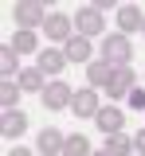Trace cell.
<instances>
[{
    "instance_id": "16",
    "label": "cell",
    "mask_w": 145,
    "mask_h": 156,
    "mask_svg": "<svg viewBox=\"0 0 145 156\" xmlns=\"http://www.w3.org/2000/svg\"><path fill=\"white\" fill-rule=\"evenodd\" d=\"M63 66H67V55H59V51H43L39 55V70L43 74H59Z\"/></svg>"
},
{
    "instance_id": "7",
    "label": "cell",
    "mask_w": 145,
    "mask_h": 156,
    "mask_svg": "<svg viewBox=\"0 0 145 156\" xmlns=\"http://www.w3.org/2000/svg\"><path fill=\"white\" fill-rule=\"evenodd\" d=\"M114 70H118V66H110V62H86V86H110V78H114Z\"/></svg>"
},
{
    "instance_id": "15",
    "label": "cell",
    "mask_w": 145,
    "mask_h": 156,
    "mask_svg": "<svg viewBox=\"0 0 145 156\" xmlns=\"http://www.w3.org/2000/svg\"><path fill=\"white\" fill-rule=\"evenodd\" d=\"M106 152H110V156H129V152H133V140H129L125 133H110V136H106Z\"/></svg>"
},
{
    "instance_id": "3",
    "label": "cell",
    "mask_w": 145,
    "mask_h": 156,
    "mask_svg": "<svg viewBox=\"0 0 145 156\" xmlns=\"http://www.w3.org/2000/svg\"><path fill=\"white\" fill-rule=\"evenodd\" d=\"M16 23H20L24 31H32L35 23H47V12H43L35 0H24V4H16Z\"/></svg>"
},
{
    "instance_id": "6",
    "label": "cell",
    "mask_w": 145,
    "mask_h": 156,
    "mask_svg": "<svg viewBox=\"0 0 145 156\" xmlns=\"http://www.w3.org/2000/svg\"><path fill=\"white\" fill-rule=\"evenodd\" d=\"M94 121H98V129H102L106 136H110V133H122V125H125V117H122L118 105H102V109L94 113Z\"/></svg>"
},
{
    "instance_id": "11",
    "label": "cell",
    "mask_w": 145,
    "mask_h": 156,
    "mask_svg": "<svg viewBox=\"0 0 145 156\" xmlns=\"http://www.w3.org/2000/svg\"><path fill=\"white\" fill-rule=\"evenodd\" d=\"M35 144H39V152H43V156H59V152H63V144H67V136H59V129H43Z\"/></svg>"
},
{
    "instance_id": "20",
    "label": "cell",
    "mask_w": 145,
    "mask_h": 156,
    "mask_svg": "<svg viewBox=\"0 0 145 156\" xmlns=\"http://www.w3.org/2000/svg\"><path fill=\"white\" fill-rule=\"evenodd\" d=\"M0 66H4V78L20 74V55H16L12 47H4V51H0Z\"/></svg>"
},
{
    "instance_id": "23",
    "label": "cell",
    "mask_w": 145,
    "mask_h": 156,
    "mask_svg": "<svg viewBox=\"0 0 145 156\" xmlns=\"http://www.w3.org/2000/svg\"><path fill=\"white\" fill-rule=\"evenodd\" d=\"M8 156H32V152H28V148H12Z\"/></svg>"
},
{
    "instance_id": "9",
    "label": "cell",
    "mask_w": 145,
    "mask_h": 156,
    "mask_svg": "<svg viewBox=\"0 0 145 156\" xmlns=\"http://www.w3.org/2000/svg\"><path fill=\"white\" fill-rule=\"evenodd\" d=\"M63 55H67V62H90V39L75 35L67 47H63Z\"/></svg>"
},
{
    "instance_id": "12",
    "label": "cell",
    "mask_w": 145,
    "mask_h": 156,
    "mask_svg": "<svg viewBox=\"0 0 145 156\" xmlns=\"http://www.w3.org/2000/svg\"><path fill=\"white\" fill-rule=\"evenodd\" d=\"M141 23H145V16L141 12H137V8H133V4H125L122 12H118V31H141Z\"/></svg>"
},
{
    "instance_id": "18",
    "label": "cell",
    "mask_w": 145,
    "mask_h": 156,
    "mask_svg": "<svg viewBox=\"0 0 145 156\" xmlns=\"http://www.w3.org/2000/svg\"><path fill=\"white\" fill-rule=\"evenodd\" d=\"M20 82L16 78H4V86H0V101H4V109H16V101H20Z\"/></svg>"
},
{
    "instance_id": "24",
    "label": "cell",
    "mask_w": 145,
    "mask_h": 156,
    "mask_svg": "<svg viewBox=\"0 0 145 156\" xmlns=\"http://www.w3.org/2000/svg\"><path fill=\"white\" fill-rule=\"evenodd\" d=\"M90 156H110V152H106V148H102V152H90Z\"/></svg>"
},
{
    "instance_id": "8",
    "label": "cell",
    "mask_w": 145,
    "mask_h": 156,
    "mask_svg": "<svg viewBox=\"0 0 145 156\" xmlns=\"http://www.w3.org/2000/svg\"><path fill=\"white\" fill-rule=\"evenodd\" d=\"M129 90H133V70H129V66H118V70H114V78H110V86H106V94L110 98H129Z\"/></svg>"
},
{
    "instance_id": "13",
    "label": "cell",
    "mask_w": 145,
    "mask_h": 156,
    "mask_svg": "<svg viewBox=\"0 0 145 156\" xmlns=\"http://www.w3.org/2000/svg\"><path fill=\"white\" fill-rule=\"evenodd\" d=\"M16 82H20V90H24V94H28V90H47L43 70H32V66H24L20 74H16Z\"/></svg>"
},
{
    "instance_id": "14",
    "label": "cell",
    "mask_w": 145,
    "mask_h": 156,
    "mask_svg": "<svg viewBox=\"0 0 145 156\" xmlns=\"http://www.w3.org/2000/svg\"><path fill=\"white\" fill-rule=\"evenodd\" d=\"M24 129H28V113H20V109H4V133H8V136H20Z\"/></svg>"
},
{
    "instance_id": "21",
    "label": "cell",
    "mask_w": 145,
    "mask_h": 156,
    "mask_svg": "<svg viewBox=\"0 0 145 156\" xmlns=\"http://www.w3.org/2000/svg\"><path fill=\"white\" fill-rule=\"evenodd\" d=\"M129 105L133 109H145V90H129Z\"/></svg>"
},
{
    "instance_id": "4",
    "label": "cell",
    "mask_w": 145,
    "mask_h": 156,
    "mask_svg": "<svg viewBox=\"0 0 145 156\" xmlns=\"http://www.w3.org/2000/svg\"><path fill=\"white\" fill-rule=\"evenodd\" d=\"M71 98H75V90H71L67 82H47L43 105H47V109H63V105H71Z\"/></svg>"
},
{
    "instance_id": "22",
    "label": "cell",
    "mask_w": 145,
    "mask_h": 156,
    "mask_svg": "<svg viewBox=\"0 0 145 156\" xmlns=\"http://www.w3.org/2000/svg\"><path fill=\"white\" fill-rule=\"evenodd\" d=\"M133 148H137V152L145 156V129H141V133H137V136H133Z\"/></svg>"
},
{
    "instance_id": "10",
    "label": "cell",
    "mask_w": 145,
    "mask_h": 156,
    "mask_svg": "<svg viewBox=\"0 0 145 156\" xmlns=\"http://www.w3.org/2000/svg\"><path fill=\"white\" fill-rule=\"evenodd\" d=\"M43 31H47L51 39H63V43H71V39H75V31H71V20H67V16H47Z\"/></svg>"
},
{
    "instance_id": "1",
    "label": "cell",
    "mask_w": 145,
    "mask_h": 156,
    "mask_svg": "<svg viewBox=\"0 0 145 156\" xmlns=\"http://www.w3.org/2000/svg\"><path fill=\"white\" fill-rule=\"evenodd\" d=\"M102 58L110 62V66H125V62L133 58L129 39H125V35H106V43H102Z\"/></svg>"
},
{
    "instance_id": "19",
    "label": "cell",
    "mask_w": 145,
    "mask_h": 156,
    "mask_svg": "<svg viewBox=\"0 0 145 156\" xmlns=\"http://www.w3.org/2000/svg\"><path fill=\"white\" fill-rule=\"evenodd\" d=\"M8 47H12L16 55H32V51H35V35H32V31H16Z\"/></svg>"
},
{
    "instance_id": "5",
    "label": "cell",
    "mask_w": 145,
    "mask_h": 156,
    "mask_svg": "<svg viewBox=\"0 0 145 156\" xmlns=\"http://www.w3.org/2000/svg\"><path fill=\"white\" fill-rule=\"evenodd\" d=\"M71 109H75L79 117H94L102 105H98V94L86 86V90H75V98H71Z\"/></svg>"
},
{
    "instance_id": "25",
    "label": "cell",
    "mask_w": 145,
    "mask_h": 156,
    "mask_svg": "<svg viewBox=\"0 0 145 156\" xmlns=\"http://www.w3.org/2000/svg\"><path fill=\"white\" fill-rule=\"evenodd\" d=\"M141 35H145V23H141Z\"/></svg>"
},
{
    "instance_id": "2",
    "label": "cell",
    "mask_w": 145,
    "mask_h": 156,
    "mask_svg": "<svg viewBox=\"0 0 145 156\" xmlns=\"http://www.w3.org/2000/svg\"><path fill=\"white\" fill-rule=\"evenodd\" d=\"M75 27H79V35L94 39L102 31V12H98V8H79V12H75Z\"/></svg>"
},
{
    "instance_id": "17",
    "label": "cell",
    "mask_w": 145,
    "mask_h": 156,
    "mask_svg": "<svg viewBox=\"0 0 145 156\" xmlns=\"http://www.w3.org/2000/svg\"><path fill=\"white\" fill-rule=\"evenodd\" d=\"M63 156H90V140L83 133H71L67 144H63Z\"/></svg>"
}]
</instances>
